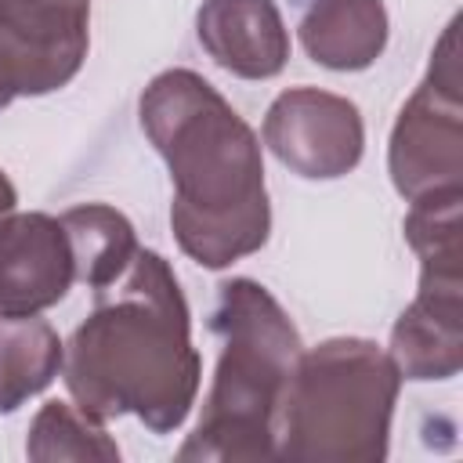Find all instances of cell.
<instances>
[{"mask_svg":"<svg viewBox=\"0 0 463 463\" xmlns=\"http://www.w3.org/2000/svg\"><path fill=\"white\" fill-rule=\"evenodd\" d=\"M137 116L170 170L181 253L210 271L257 253L271 235V203L253 127L192 69L159 72L141 90Z\"/></svg>","mask_w":463,"mask_h":463,"instance_id":"obj_1","label":"cell"},{"mask_svg":"<svg viewBox=\"0 0 463 463\" xmlns=\"http://www.w3.org/2000/svg\"><path fill=\"white\" fill-rule=\"evenodd\" d=\"M61 380L94 420L137 416L152 434L188 420L203 358L181 282L156 250H137L116 282L94 289L90 315L65 344Z\"/></svg>","mask_w":463,"mask_h":463,"instance_id":"obj_2","label":"cell"},{"mask_svg":"<svg viewBox=\"0 0 463 463\" xmlns=\"http://www.w3.org/2000/svg\"><path fill=\"white\" fill-rule=\"evenodd\" d=\"M210 329L221 351L203 416L177 449V459H275L279 409L304 351L300 333L282 304L253 279H228L217 286Z\"/></svg>","mask_w":463,"mask_h":463,"instance_id":"obj_3","label":"cell"},{"mask_svg":"<svg viewBox=\"0 0 463 463\" xmlns=\"http://www.w3.org/2000/svg\"><path fill=\"white\" fill-rule=\"evenodd\" d=\"M402 373L365 336H333L300 351L289 376L275 459L293 463H380L391 445V416Z\"/></svg>","mask_w":463,"mask_h":463,"instance_id":"obj_4","label":"cell"},{"mask_svg":"<svg viewBox=\"0 0 463 463\" xmlns=\"http://www.w3.org/2000/svg\"><path fill=\"white\" fill-rule=\"evenodd\" d=\"M456 29L459 18L445 25L430 51L427 76L391 127L387 174L405 203L430 192L463 188V72Z\"/></svg>","mask_w":463,"mask_h":463,"instance_id":"obj_5","label":"cell"},{"mask_svg":"<svg viewBox=\"0 0 463 463\" xmlns=\"http://www.w3.org/2000/svg\"><path fill=\"white\" fill-rule=\"evenodd\" d=\"M90 47L87 0H0V109L61 90Z\"/></svg>","mask_w":463,"mask_h":463,"instance_id":"obj_6","label":"cell"},{"mask_svg":"<svg viewBox=\"0 0 463 463\" xmlns=\"http://www.w3.org/2000/svg\"><path fill=\"white\" fill-rule=\"evenodd\" d=\"M268 152L297 177L336 181L362 163L365 123L351 98L322 87H289L264 112Z\"/></svg>","mask_w":463,"mask_h":463,"instance_id":"obj_7","label":"cell"},{"mask_svg":"<svg viewBox=\"0 0 463 463\" xmlns=\"http://www.w3.org/2000/svg\"><path fill=\"white\" fill-rule=\"evenodd\" d=\"M76 282L61 217L43 210L0 217V318L43 315Z\"/></svg>","mask_w":463,"mask_h":463,"instance_id":"obj_8","label":"cell"},{"mask_svg":"<svg viewBox=\"0 0 463 463\" xmlns=\"http://www.w3.org/2000/svg\"><path fill=\"white\" fill-rule=\"evenodd\" d=\"M195 36L224 72L271 80L289 61V29L275 0H203Z\"/></svg>","mask_w":463,"mask_h":463,"instance_id":"obj_9","label":"cell"},{"mask_svg":"<svg viewBox=\"0 0 463 463\" xmlns=\"http://www.w3.org/2000/svg\"><path fill=\"white\" fill-rule=\"evenodd\" d=\"M402 380H452L463 369V289L420 286L387 344Z\"/></svg>","mask_w":463,"mask_h":463,"instance_id":"obj_10","label":"cell"},{"mask_svg":"<svg viewBox=\"0 0 463 463\" xmlns=\"http://www.w3.org/2000/svg\"><path fill=\"white\" fill-rule=\"evenodd\" d=\"M297 33L315 65L333 72H362L383 54L391 18L383 0H311Z\"/></svg>","mask_w":463,"mask_h":463,"instance_id":"obj_11","label":"cell"},{"mask_svg":"<svg viewBox=\"0 0 463 463\" xmlns=\"http://www.w3.org/2000/svg\"><path fill=\"white\" fill-rule=\"evenodd\" d=\"M61 362L65 344L47 318H0V412L7 416L47 391Z\"/></svg>","mask_w":463,"mask_h":463,"instance_id":"obj_12","label":"cell"},{"mask_svg":"<svg viewBox=\"0 0 463 463\" xmlns=\"http://www.w3.org/2000/svg\"><path fill=\"white\" fill-rule=\"evenodd\" d=\"M61 228L72 246V264H76V282L87 289H101L116 282L127 264L134 260L137 235L127 213H119L109 203H80L61 213Z\"/></svg>","mask_w":463,"mask_h":463,"instance_id":"obj_13","label":"cell"},{"mask_svg":"<svg viewBox=\"0 0 463 463\" xmlns=\"http://www.w3.org/2000/svg\"><path fill=\"white\" fill-rule=\"evenodd\" d=\"M463 188L430 192L409 203L405 242L420 260V286L463 289Z\"/></svg>","mask_w":463,"mask_h":463,"instance_id":"obj_14","label":"cell"},{"mask_svg":"<svg viewBox=\"0 0 463 463\" xmlns=\"http://www.w3.org/2000/svg\"><path fill=\"white\" fill-rule=\"evenodd\" d=\"M25 456L36 463H61V459H76V463H119V445L116 438H109L105 420H94L90 412H83L76 402H43L29 423V438H25Z\"/></svg>","mask_w":463,"mask_h":463,"instance_id":"obj_15","label":"cell"},{"mask_svg":"<svg viewBox=\"0 0 463 463\" xmlns=\"http://www.w3.org/2000/svg\"><path fill=\"white\" fill-rule=\"evenodd\" d=\"M14 203H18V192H14L11 177L0 170V217H4V213H11V210H14Z\"/></svg>","mask_w":463,"mask_h":463,"instance_id":"obj_16","label":"cell"}]
</instances>
